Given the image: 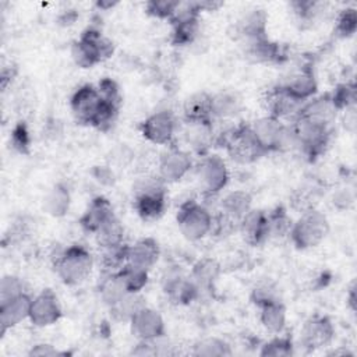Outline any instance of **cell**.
<instances>
[{
  "label": "cell",
  "mask_w": 357,
  "mask_h": 357,
  "mask_svg": "<svg viewBox=\"0 0 357 357\" xmlns=\"http://www.w3.org/2000/svg\"><path fill=\"white\" fill-rule=\"evenodd\" d=\"M167 184L156 174H144L132 184V206L144 222L160 219L167 206Z\"/></svg>",
  "instance_id": "1"
},
{
  "label": "cell",
  "mask_w": 357,
  "mask_h": 357,
  "mask_svg": "<svg viewBox=\"0 0 357 357\" xmlns=\"http://www.w3.org/2000/svg\"><path fill=\"white\" fill-rule=\"evenodd\" d=\"M114 53V43L96 26H88L71 45V57L81 68H91Z\"/></svg>",
  "instance_id": "2"
},
{
  "label": "cell",
  "mask_w": 357,
  "mask_h": 357,
  "mask_svg": "<svg viewBox=\"0 0 357 357\" xmlns=\"http://www.w3.org/2000/svg\"><path fill=\"white\" fill-rule=\"evenodd\" d=\"M53 266L66 286H78L91 275L93 257L85 245L73 244L56 255Z\"/></svg>",
  "instance_id": "3"
},
{
  "label": "cell",
  "mask_w": 357,
  "mask_h": 357,
  "mask_svg": "<svg viewBox=\"0 0 357 357\" xmlns=\"http://www.w3.org/2000/svg\"><path fill=\"white\" fill-rule=\"evenodd\" d=\"M290 124L297 138V148L308 159L314 160L325 152L332 134L331 124L300 113L291 120Z\"/></svg>",
  "instance_id": "4"
},
{
  "label": "cell",
  "mask_w": 357,
  "mask_h": 357,
  "mask_svg": "<svg viewBox=\"0 0 357 357\" xmlns=\"http://www.w3.org/2000/svg\"><path fill=\"white\" fill-rule=\"evenodd\" d=\"M216 142L225 148L229 158L237 163L248 165L266 155L255 139L250 124H238L220 132Z\"/></svg>",
  "instance_id": "5"
},
{
  "label": "cell",
  "mask_w": 357,
  "mask_h": 357,
  "mask_svg": "<svg viewBox=\"0 0 357 357\" xmlns=\"http://www.w3.org/2000/svg\"><path fill=\"white\" fill-rule=\"evenodd\" d=\"M329 233L326 215L312 208L301 212V216L291 225L289 237L297 250H308L319 245Z\"/></svg>",
  "instance_id": "6"
},
{
  "label": "cell",
  "mask_w": 357,
  "mask_h": 357,
  "mask_svg": "<svg viewBox=\"0 0 357 357\" xmlns=\"http://www.w3.org/2000/svg\"><path fill=\"white\" fill-rule=\"evenodd\" d=\"M176 220L180 233L188 241H198L212 231L213 215L202 202L187 199L180 204Z\"/></svg>",
  "instance_id": "7"
},
{
  "label": "cell",
  "mask_w": 357,
  "mask_h": 357,
  "mask_svg": "<svg viewBox=\"0 0 357 357\" xmlns=\"http://www.w3.org/2000/svg\"><path fill=\"white\" fill-rule=\"evenodd\" d=\"M195 174L205 199L218 197L230 178L226 162L218 155H204L197 165Z\"/></svg>",
  "instance_id": "8"
},
{
  "label": "cell",
  "mask_w": 357,
  "mask_h": 357,
  "mask_svg": "<svg viewBox=\"0 0 357 357\" xmlns=\"http://www.w3.org/2000/svg\"><path fill=\"white\" fill-rule=\"evenodd\" d=\"M142 137L155 145H172L177 131V120L170 110H159L149 114L141 124Z\"/></svg>",
  "instance_id": "9"
},
{
  "label": "cell",
  "mask_w": 357,
  "mask_h": 357,
  "mask_svg": "<svg viewBox=\"0 0 357 357\" xmlns=\"http://www.w3.org/2000/svg\"><path fill=\"white\" fill-rule=\"evenodd\" d=\"M335 336V326L329 317L311 315L300 331V346L308 351L328 346Z\"/></svg>",
  "instance_id": "10"
},
{
  "label": "cell",
  "mask_w": 357,
  "mask_h": 357,
  "mask_svg": "<svg viewBox=\"0 0 357 357\" xmlns=\"http://www.w3.org/2000/svg\"><path fill=\"white\" fill-rule=\"evenodd\" d=\"M194 166L190 152L170 145L166 152H163L158 162V176L166 183L180 181Z\"/></svg>",
  "instance_id": "11"
},
{
  "label": "cell",
  "mask_w": 357,
  "mask_h": 357,
  "mask_svg": "<svg viewBox=\"0 0 357 357\" xmlns=\"http://www.w3.org/2000/svg\"><path fill=\"white\" fill-rule=\"evenodd\" d=\"M102 96L98 86L84 84L74 91L70 98V109L75 120L81 124L92 126L93 119L100 107Z\"/></svg>",
  "instance_id": "12"
},
{
  "label": "cell",
  "mask_w": 357,
  "mask_h": 357,
  "mask_svg": "<svg viewBox=\"0 0 357 357\" xmlns=\"http://www.w3.org/2000/svg\"><path fill=\"white\" fill-rule=\"evenodd\" d=\"M63 315L59 297L52 289H45L31 301L29 321L33 326L46 328L54 325Z\"/></svg>",
  "instance_id": "13"
},
{
  "label": "cell",
  "mask_w": 357,
  "mask_h": 357,
  "mask_svg": "<svg viewBox=\"0 0 357 357\" xmlns=\"http://www.w3.org/2000/svg\"><path fill=\"white\" fill-rule=\"evenodd\" d=\"M262 102H264L266 114L273 116L279 120H282V119L293 120L300 113L303 105L305 103V102L297 99L296 96H293L289 91H286L279 84L276 86L269 88L265 92Z\"/></svg>",
  "instance_id": "14"
},
{
  "label": "cell",
  "mask_w": 357,
  "mask_h": 357,
  "mask_svg": "<svg viewBox=\"0 0 357 357\" xmlns=\"http://www.w3.org/2000/svg\"><path fill=\"white\" fill-rule=\"evenodd\" d=\"M131 333L144 342H155L166 335V326L163 317L155 308L148 305L142 307L131 319H130Z\"/></svg>",
  "instance_id": "15"
},
{
  "label": "cell",
  "mask_w": 357,
  "mask_h": 357,
  "mask_svg": "<svg viewBox=\"0 0 357 357\" xmlns=\"http://www.w3.org/2000/svg\"><path fill=\"white\" fill-rule=\"evenodd\" d=\"M286 91H289L297 99L307 102L308 99L314 98L317 93V79L312 71V67L304 66L298 70L293 71L283 82L279 84Z\"/></svg>",
  "instance_id": "16"
},
{
  "label": "cell",
  "mask_w": 357,
  "mask_h": 357,
  "mask_svg": "<svg viewBox=\"0 0 357 357\" xmlns=\"http://www.w3.org/2000/svg\"><path fill=\"white\" fill-rule=\"evenodd\" d=\"M32 297L28 293H24L4 304H0V333H4L21 324L25 319H29Z\"/></svg>",
  "instance_id": "17"
},
{
  "label": "cell",
  "mask_w": 357,
  "mask_h": 357,
  "mask_svg": "<svg viewBox=\"0 0 357 357\" xmlns=\"http://www.w3.org/2000/svg\"><path fill=\"white\" fill-rule=\"evenodd\" d=\"M160 257V248L155 238L144 237L127 245V264L149 271Z\"/></svg>",
  "instance_id": "18"
},
{
  "label": "cell",
  "mask_w": 357,
  "mask_h": 357,
  "mask_svg": "<svg viewBox=\"0 0 357 357\" xmlns=\"http://www.w3.org/2000/svg\"><path fill=\"white\" fill-rule=\"evenodd\" d=\"M252 209V195L245 190H234L227 192L219 202V212L236 223Z\"/></svg>",
  "instance_id": "19"
},
{
  "label": "cell",
  "mask_w": 357,
  "mask_h": 357,
  "mask_svg": "<svg viewBox=\"0 0 357 357\" xmlns=\"http://www.w3.org/2000/svg\"><path fill=\"white\" fill-rule=\"evenodd\" d=\"M237 230L243 234L250 245H262L268 241L266 231V212L261 209H251L240 222Z\"/></svg>",
  "instance_id": "20"
},
{
  "label": "cell",
  "mask_w": 357,
  "mask_h": 357,
  "mask_svg": "<svg viewBox=\"0 0 357 357\" xmlns=\"http://www.w3.org/2000/svg\"><path fill=\"white\" fill-rule=\"evenodd\" d=\"M113 215L114 211L110 201L102 195H98L92 198L88 208L79 218V225L84 231L95 234L99 230V227Z\"/></svg>",
  "instance_id": "21"
},
{
  "label": "cell",
  "mask_w": 357,
  "mask_h": 357,
  "mask_svg": "<svg viewBox=\"0 0 357 357\" xmlns=\"http://www.w3.org/2000/svg\"><path fill=\"white\" fill-rule=\"evenodd\" d=\"M184 123H213L212 95L208 92H195L184 100Z\"/></svg>",
  "instance_id": "22"
},
{
  "label": "cell",
  "mask_w": 357,
  "mask_h": 357,
  "mask_svg": "<svg viewBox=\"0 0 357 357\" xmlns=\"http://www.w3.org/2000/svg\"><path fill=\"white\" fill-rule=\"evenodd\" d=\"M266 21L268 18L264 10L254 8L245 13L236 24V32L237 36L241 39V43H247L268 36Z\"/></svg>",
  "instance_id": "23"
},
{
  "label": "cell",
  "mask_w": 357,
  "mask_h": 357,
  "mask_svg": "<svg viewBox=\"0 0 357 357\" xmlns=\"http://www.w3.org/2000/svg\"><path fill=\"white\" fill-rule=\"evenodd\" d=\"M220 272H222L220 264L213 258L205 257L198 259L192 265L188 276L192 280V283L198 287L199 293H202V291H211L213 289L215 283L220 276Z\"/></svg>",
  "instance_id": "24"
},
{
  "label": "cell",
  "mask_w": 357,
  "mask_h": 357,
  "mask_svg": "<svg viewBox=\"0 0 357 357\" xmlns=\"http://www.w3.org/2000/svg\"><path fill=\"white\" fill-rule=\"evenodd\" d=\"M244 45L245 54L258 63H280L286 59L283 47L268 36L259 38Z\"/></svg>",
  "instance_id": "25"
},
{
  "label": "cell",
  "mask_w": 357,
  "mask_h": 357,
  "mask_svg": "<svg viewBox=\"0 0 357 357\" xmlns=\"http://www.w3.org/2000/svg\"><path fill=\"white\" fill-rule=\"evenodd\" d=\"M184 138L198 155H206L213 142V123H184Z\"/></svg>",
  "instance_id": "26"
},
{
  "label": "cell",
  "mask_w": 357,
  "mask_h": 357,
  "mask_svg": "<svg viewBox=\"0 0 357 357\" xmlns=\"http://www.w3.org/2000/svg\"><path fill=\"white\" fill-rule=\"evenodd\" d=\"M258 310H259V322L268 332L275 335H279L283 332L286 326L287 312H286V305L283 304L282 300L264 304L258 307Z\"/></svg>",
  "instance_id": "27"
},
{
  "label": "cell",
  "mask_w": 357,
  "mask_h": 357,
  "mask_svg": "<svg viewBox=\"0 0 357 357\" xmlns=\"http://www.w3.org/2000/svg\"><path fill=\"white\" fill-rule=\"evenodd\" d=\"M71 205V195L63 183L54 184L43 198V209L53 218H63Z\"/></svg>",
  "instance_id": "28"
},
{
  "label": "cell",
  "mask_w": 357,
  "mask_h": 357,
  "mask_svg": "<svg viewBox=\"0 0 357 357\" xmlns=\"http://www.w3.org/2000/svg\"><path fill=\"white\" fill-rule=\"evenodd\" d=\"M98 290L100 300L109 308L119 303L127 293H130L126 289L119 272H103V278L99 282Z\"/></svg>",
  "instance_id": "29"
},
{
  "label": "cell",
  "mask_w": 357,
  "mask_h": 357,
  "mask_svg": "<svg viewBox=\"0 0 357 357\" xmlns=\"http://www.w3.org/2000/svg\"><path fill=\"white\" fill-rule=\"evenodd\" d=\"M241 110V100L237 93L222 91L212 95V119L227 120L237 116Z\"/></svg>",
  "instance_id": "30"
},
{
  "label": "cell",
  "mask_w": 357,
  "mask_h": 357,
  "mask_svg": "<svg viewBox=\"0 0 357 357\" xmlns=\"http://www.w3.org/2000/svg\"><path fill=\"white\" fill-rule=\"evenodd\" d=\"M145 305V298L141 296V293H127L119 303H116L109 310L116 321L130 322V319Z\"/></svg>",
  "instance_id": "31"
},
{
  "label": "cell",
  "mask_w": 357,
  "mask_h": 357,
  "mask_svg": "<svg viewBox=\"0 0 357 357\" xmlns=\"http://www.w3.org/2000/svg\"><path fill=\"white\" fill-rule=\"evenodd\" d=\"M293 222L287 213V209L282 205L273 208L271 212H266V231L268 240L282 238L289 236Z\"/></svg>",
  "instance_id": "32"
},
{
  "label": "cell",
  "mask_w": 357,
  "mask_h": 357,
  "mask_svg": "<svg viewBox=\"0 0 357 357\" xmlns=\"http://www.w3.org/2000/svg\"><path fill=\"white\" fill-rule=\"evenodd\" d=\"M199 33V18H188L172 22L170 42L174 46L192 45Z\"/></svg>",
  "instance_id": "33"
},
{
  "label": "cell",
  "mask_w": 357,
  "mask_h": 357,
  "mask_svg": "<svg viewBox=\"0 0 357 357\" xmlns=\"http://www.w3.org/2000/svg\"><path fill=\"white\" fill-rule=\"evenodd\" d=\"M93 236L99 247L120 244L124 243V226L114 213L99 227Z\"/></svg>",
  "instance_id": "34"
},
{
  "label": "cell",
  "mask_w": 357,
  "mask_h": 357,
  "mask_svg": "<svg viewBox=\"0 0 357 357\" xmlns=\"http://www.w3.org/2000/svg\"><path fill=\"white\" fill-rule=\"evenodd\" d=\"M126 243L100 247V265L103 272H117L127 264Z\"/></svg>",
  "instance_id": "35"
},
{
  "label": "cell",
  "mask_w": 357,
  "mask_h": 357,
  "mask_svg": "<svg viewBox=\"0 0 357 357\" xmlns=\"http://www.w3.org/2000/svg\"><path fill=\"white\" fill-rule=\"evenodd\" d=\"M194 356H201V357H223V356H231V347L230 344L216 336H211V337H204L201 340H198L194 346H192V351Z\"/></svg>",
  "instance_id": "36"
},
{
  "label": "cell",
  "mask_w": 357,
  "mask_h": 357,
  "mask_svg": "<svg viewBox=\"0 0 357 357\" xmlns=\"http://www.w3.org/2000/svg\"><path fill=\"white\" fill-rule=\"evenodd\" d=\"M126 289L130 291V293H141L142 289L146 286L148 283V272L149 271H145L142 268H138V266H134L131 264H126L120 271H117Z\"/></svg>",
  "instance_id": "37"
},
{
  "label": "cell",
  "mask_w": 357,
  "mask_h": 357,
  "mask_svg": "<svg viewBox=\"0 0 357 357\" xmlns=\"http://www.w3.org/2000/svg\"><path fill=\"white\" fill-rule=\"evenodd\" d=\"M331 100L337 112L356 107V84L354 81H346L339 84L331 93Z\"/></svg>",
  "instance_id": "38"
},
{
  "label": "cell",
  "mask_w": 357,
  "mask_h": 357,
  "mask_svg": "<svg viewBox=\"0 0 357 357\" xmlns=\"http://www.w3.org/2000/svg\"><path fill=\"white\" fill-rule=\"evenodd\" d=\"M250 300L251 303L258 308L264 304L272 303V301H278L282 300L280 298V291L279 287L275 282L266 279V280H261L258 282L250 293Z\"/></svg>",
  "instance_id": "39"
},
{
  "label": "cell",
  "mask_w": 357,
  "mask_h": 357,
  "mask_svg": "<svg viewBox=\"0 0 357 357\" xmlns=\"http://www.w3.org/2000/svg\"><path fill=\"white\" fill-rule=\"evenodd\" d=\"M294 343L289 336H280V333L261 346L259 356L264 357H289L294 354Z\"/></svg>",
  "instance_id": "40"
},
{
  "label": "cell",
  "mask_w": 357,
  "mask_h": 357,
  "mask_svg": "<svg viewBox=\"0 0 357 357\" xmlns=\"http://www.w3.org/2000/svg\"><path fill=\"white\" fill-rule=\"evenodd\" d=\"M26 293L25 283L15 275H6L0 280V304H4L21 294Z\"/></svg>",
  "instance_id": "41"
},
{
  "label": "cell",
  "mask_w": 357,
  "mask_h": 357,
  "mask_svg": "<svg viewBox=\"0 0 357 357\" xmlns=\"http://www.w3.org/2000/svg\"><path fill=\"white\" fill-rule=\"evenodd\" d=\"M180 3L178 0H151L145 3V13L159 20H170Z\"/></svg>",
  "instance_id": "42"
},
{
  "label": "cell",
  "mask_w": 357,
  "mask_h": 357,
  "mask_svg": "<svg viewBox=\"0 0 357 357\" xmlns=\"http://www.w3.org/2000/svg\"><path fill=\"white\" fill-rule=\"evenodd\" d=\"M357 28V13L356 8L347 7L342 10L336 20L335 33L339 38H350L354 35Z\"/></svg>",
  "instance_id": "43"
},
{
  "label": "cell",
  "mask_w": 357,
  "mask_h": 357,
  "mask_svg": "<svg viewBox=\"0 0 357 357\" xmlns=\"http://www.w3.org/2000/svg\"><path fill=\"white\" fill-rule=\"evenodd\" d=\"M187 275L184 269L177 264H169L163 268L160 273V287L165 294H169Z\"/></svg>",
  "instance_id": "44"
},
{
  "label": "cell",
  "mask_w": 357,
  "mask_h": 357,
  "mask_svg": "<svg viewBox=\"0 0 357 357\" xmlns=\"http://www.w3.org/2000/svg\"><path fill=\"white\" fill-rule=\"evenodd\" d=\"M11 146L20 152V153H28L31 148V135L26 124L24 121H20L15 124V127L11 131L10 137Z\"/></svg>",
  "instance_id": "45"
},
{
  "label": "cell",
  "mask_w": 357,
  "mask_h": 357,
  "mask_svg": "<svg viewBox=\"0 0 357 357\" xmlns=\"http://www.w3.org/2000/svg\"><path fill=\"white\" fill-rule=\"evenodd\" d=\"M98 89L100 92V96L109 102L113 103H119L121 105V93H120V88L117 85L116 81H113L112 78H103L102 81H99L98 84Z\"/></svg>",
  "instance_id": "46"
},
{
  "label": "cell",
  "mask_w": 357,
  "mask_h": 357,
  "mask_svg": "<svg viewBox=\"0 0 357 357\" xmlns=\"http://www.w3.org/2000/svg\"><path fill=\"white\" fill-rule=\"evenodd\" d=\"M29 356H45V357H53V356H63L67 354V351H60L57 350L54 346L52 344H46V343H40V344H35L31 347Z\"/></svg>",
  "instance_id": "47"
},
{
  "label": "cell",
  "mask_w": 357,
  "mask_h": 357,
  "mask_svg": "<svg viewBox=\"0 0 357 357\" xmlns=\"http://www.w3.org/2000/svg\"><path fill=\"white\" fill-rule=\"evenodd\" d=\"M354 202V194L349 188H343L337 191L333 197V204L340 209H347Z\"/></svg>",
  "instance_id": "48"
},
{
  "label": "cell",
  "mask_w": 357,
  "mask_h": 357,
  "mask_svg": "<svg viewBox=\"0 0 357 357\" xmlns=\"http://www.w3.org/2000/svg\"><path fill=\"white\" fill-rule=\"evenodd\" d=\"M356 283L353 282L349 287V291H347V296H346V300H347V304L350 307L351 311H356Z\"/></svg>",
  "instance_id": "49"
},
{
  "label": "cell",
  "mask_w": 357,
  "mask_h": 357,
  "mask_svg": "<svg viewBox=\"0 0 357 357\" xmlns=\"http://www.w3.org/2000/svg\"><path fill=\"white\" fill-rule=\"evenodd\" d=\"M119 3L117 1H112V0H99L95 3V6L99 8V10H110L113 8L114 6H117Z\"/></svg>",
  "instance_id": "50"
}]
</instances>
